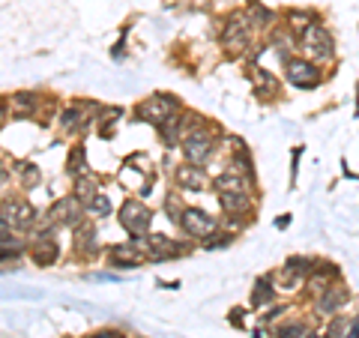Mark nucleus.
<instances>
[{"label": "nucleus", "instance_id": "1", "mask_svg": "<svg viewBox=\"0 0 359 338\" xmlns=\"http://www.w3.org/2000/svg\"><path fill=\"white\" fill-rule=\"evenodd\" d=\"M252 36H255V25L245 9H233V13L224 15L222 21V48L224 54L233 60V58H243V54H249L252 48Z\"/></svg>", "mask_w": 359, "mask_h": 338}, {"label": "nucleus", "instance_id": "2", "mask_svg": "<svg viewBox=\"0 0 359 338\" xmlns=\"http://www.w3.org/2000/svg\"><path fill=\"white\" fill-rule=\"evenodd\" d=\"M216 147H219V129L212 126V123H207L204 117L186 132L183 144H180L183 159L192 165H207L212 159V153H216Z\"/></svg>", "mask_w": 359, "mask_h": 338}, {"label": "nucleus", "instance_id": "3", "mask_svg": "<svg viewBox=\"0 0 359 338\" xmlns=\"http://www.w3.org/2000/svg\"><path fill=\"white\" fill-rule=\"evenodd\" d=\"M132 243L147 255V261H174V257H183L195 249L192 243H183V240H174L168 234H147V236H132Z\"/></svg>", "mask_w": 359, "mask_h": 338}, {"label": "nucleus", "instance_id": "4", "mask_svg": "<svg viewBox=\"0 0 359 338\" xmlns=\"http://www.w3.org/2000/svg\"><path fill=\"white\" fill-rule=\"evenodd\" d=\"M297 42H299V48H302V58L314 60L318 66L335 60V39H332V33L320 25V21L302 30L299 36H297Z\"/></svg>", "mask_w": 359, "mask_h": 338}, {"label": "nucleus", "instance_id": "5", "mask_svg": "<svg viewBox=\"0 0 359 338\" xmlns=\"http://www.w3.org/2000/svg\"><path fill=\"white\" fill-rule=\"evenodd\" d=\"M183 111V102L174 96V93H153L147 96L144 102L135 105V120H141V123H150V126L159 129L165 120H171L174 114H180Z\"/></svg>", "mask_w": 359, "mask_h": 338}, {"label": "nucleus", "instance_id": "6", "mask_svg": "<svg viewBox=\"0 0 359 338\" xmlns=\"http://www.w3.org/2000/svg\"><path fill=\"white\" fill-rule=\"evenodd\" d=\"M117 219H120L123 231H126L129 236H147L150 224H153V210L138 198H126L120 212H117Z\"/></svg>", "mask_w": 359, "mask_h": 338}, {"label": "nucleus", "instance_id": "7", "mask_svg": "<svg viewBox=\"0 0 359 338\" xmlns=\"http://www.w3.org/2000/svg\"><path fill=\"white\" fill-rule=\"evenodd\" d=\"M99 105L93 102H72V105H66L60 114H57V129L60 135H81L87 132V126L99 117Z\"/></svg>", "mask_w": 359, "mask_h": 338}, {"label": "nucleus", "instance_id": "8", "mask_svg": "<svg viewBox=\"0 0 359 338\" xmlns=\"http://www.w3.org/2000/svg\"><path fill=\"white\" fill-rule=\"evenodd\" d=\"M285 81L290 87H297V90H314L320 81H323V72H320V66L309 60V58H287L285 60Z\"/></svg>", "mask_w": 359, "mask_h": 338}, {"label": "nucleus", "instance_id": "9", "mask_svg": "<svg viewBox=\"0 0 359 338\" xmlns=\"http://www.w3.org/2000/svg\"><path fill=\"white\" fill-rule=\"evenodd\" d=\"M42 219L45 222H51L54 228H75L78 222H84L87 219V212H84V204L78 201L72 191L69 195H63L60 201H54V204L42 212Z\"/></svg>", "mask_w": 359, "mask_h": 338}, {"label": "nucleus", "instance_id": "10", "mask_svg": "<svg viewBox=\"0 0 359 338\" xmlns=\"http://www.w3.org/2000/svg\"><path fill=\"white\" fill-rule=\"evenodd\" d=\"M180 231H183L189 240H204V236H210L212 231H219L222 224L216 216H210L207 210H201V207H186L183 210V216H180V224H177Z\"/></svg>", "mask_w": 359, "mask_h": 338}, {"label": "nucleus", "instance_id": "11", "mask_svg": "<svg viewBox=\"0 0 359 338\" xmlns=\"http://www.w3.org/2000/svg\"><path fill=\"white\" fill-rule=\"evenodd\" d=\"M314 264H318V257H309V255H294V257H287V261L278 266V273H273V276H276V285L285 288V290H297L302 281H306V276L311 273Z\"/></svg>", "mask_w": 359, "mask_h": 338}, {"label": "nucleus", "instance_id": "12", "mask_svg": "<svg viewBox=\"0 0 359 338\" xmlns=\"http://www.w3.org/2000/svg\"><path fill=\"white\" fill-rule=\"evenodd\" d=\"M198 120H201L198 111H186V108H183V111H180V114H174L171 120H165L156 132H159V138H162L165 147H171V150H174V147H180V144H183L186 132L192 129Z\"/></svg>", "mask_w": 359, "mask_h": 338}, {"label": "nucleus", "instance_id": "13", "mask_svg": "<svg viewBox=\"0 0 359 338\" xmlns=\"http://www.w3.org/2000/svg\"><path fill=\"white\" fill-rule=\"evenodd\" d=\"M27 255L36 266H54L60 261V243L54 240V234L33 231L30 240H27Z\"/></svg>", "mask_w": 359, "mask_h": 338}, {"label": "nucleus", "instance_id": "14", "mask_svg": "<svg viewBox=\"0 0 359 338\" xmlns=\"http://www.w3.org/2000/svg\"><path fill=\"white\" fill-rule=\"evenodd\" d=\"M210 174L204 165H192V162H183L174 168V186L180 191H189V195H201L204 189H210Z\"/></svg>", "mask_w": 359, "mask_h": 338}, {"label": "nucleus", "instance_id": "15", "mask_svg": "<svg viewBox=\"0 0 359 338\" xmlns=\"http://www.w3.org/2000/svg\"><path fill=\"white\" fill-rule=\"evenodd\" d=\"M347 302H351V290H347V285L339 278V281H332L320 297H314V311H318L320 318H332V314H341Z\"/></svg>", "mask_w": 359, "mask_h": 338}, {"label": "nucleus", "instance_id": "16", "mask_svg": "<svg viewBox=\"0 0 359 338\" xmlns=\"http://www.w3.org/2000/svg\"><path fill=\"white\" fill-rule=\"evenodd\" d=\"M341 278V269L335 266L332 261H318L311 266V273L306 276V281H302V288H306V294L314 299V297H320L323 290H327L332 281H339Z\"/></svg>", "mask_w": 359, "mask_h": 338}, {"label": "nucleus", "instance_id": "17", "mask_svg": "<svg viewBox=\"0 0 359 338\" xmlns=\"http://www.w3.org/2000/svg\"><path fill=\"white\" fill-rule=\"evenodd\" d=\"M144 261H147V255L135 243H117V245H108L105 249V264L114 269H138Z\"/></svg>", "mask_w": 359, "mask_h": 338}, {"label": "nucleus", "instance_id": "18", "mask_svg": "<svg viewBox=\"0 0 359 338\" xmlns=\"http://www.w3.org/2000/svg\"><path fill=\"white\" fill-rule=\"evenodd\" d=\"M39 210L25 198H9V224L15 234H30L39 224Z\"/></svg>", "mask_w": 359, "mask_h": 338}, {"label": "nucleus", "instance_id": "19", "mask_svg": "<svg viewBox=\"0 0 359 338\" xmlns=\"http://www.w3.org/2000/svg\"><path fill=\"white\" fill-rule=\"evenodd\" d=\"M224 216H249L255 219V198L249 191H216Z\"/></svg>", "mask_w": 359, "mask_h": 338}, {"label": "nucleus", "instance_id": "20", "mask_svg": "<svg viewBox=\"0 0 359 338\" xmlns=\"http://www.w3.org/2000/svg\"><path fill=\"white\" fill-rule=\"evenodd\" d=\"M75 252L78 255H84V257H93L99 252V236H96V222L93 219H84V222H78L75 224Z\"/></svg>", "mask_w": 359, "mask_h": 338}, {"label": "nucleus", "instance_id": "21", "mask_svg": "<svg viewBox=\"0 0 359 338\" xmlns=\"http://www.w3.org/2000/svg\"><path fill=\"white\" fill-rule=\"evenodd\" d=\"M210 186L216 189V191H249V195H252L255 177H249V174H237V171H231V168H224L222 174H216V177L210 180Z\"/></svg>", "mask_w": 359, "mask_h": 338}, {"label": "nucleus", "instance_id": "22", "mask_svg": "<svg viewBox=\"0 0 359 338\" xmlns=\"http://www.w3.org/2000/svg\"><path fill=\"white\" fill-rule=\"evenodd\" d=\"M9 111L13 117H36L39 111V93H30V90H18L9 99Z\"/></svg>", "mask_w": 359, "mask_h": 338}, {"label": "nucleus", "instance_id": "23", "mask_svg": "<svg viewBox=\"0 0 359 338\" xmlns=\"http://www.w3.org/2000/svg\"><path fill=\"white\" fill-rule=\"evenodd\" d=\"M249 78H252V84H255V93L261 96V99H273V96H278V78H276V75H269L264 66H252V69H249Z\"/></svg>", "mask_w": 359, "mask_h": 338}, {"label": "nucleus", "instance_id": "24", "mask_svg": "<svg viewBox=\"0 0 359 338\" xmlns=\"http://www.w3.org/2000/svg\"><path fill=\"white\" fill-rule=\"evenodd\" d=\"M276 276L273 273H264L261 278L255 281V288H252V309H264L269 306V302L276 299Z\"/></svg>", "mask_w": 359, "mask_h": 338}, {"label": "nucleus", "instance_id": "25", "mask_svg": "<svg viewBox=\"0 0 359 338\" xmlns=\"http://www.w3.org/2000/svg\"><path fill=\"white\" fill-rule=\"evenodd\" d=\"M318 13H311V9H287L285 13V27L294 33V36H299L306 27H311V25H318Z\"/></svg>", "mask_w": 359, "mask_h": 338}, {"label": "nucleus", "instance_id": "26", "mask_svg": "<svg viewBox=\"0 0 359 338\" xmlns=\"http://www.w3.org/2000/svg\"><path fill=\"white\" fill-rule=\"evenodd\" d=\"M96 191H102V189H99V177H96V174H90V171H87V174L72 177V195L81 201V204H87V201L93 198Z\"/></svg>", "mask_w": 359, "mask_h": 338}, {"label": "nucleus", "instance_id": "27", "mask_svg": "<svg viewBox=\"0 0 359 338\" xmlns=\"http://www.w3.org/2000/svg\"><path fill=\"white\" fill-rule=\"evenodd\" d=\"M13 174L18 177V186L21 189H33V186H39L42 183V171L33 162H27V159H18V162H13Z\"/></svg>", "mask_w": 359, "mask_h": 338}, {"label": "nucleus", "instance_id": "28", "mask_svg": "<svg viewBox=\"0 0 359 338\" xmlns=\"http://www.w3.org/2000/svg\"><path fill=\"white\" fill-rule=\"evenodd\" d=\"M84 212H87V216L93 219V222H99V219H108L111 212H114V204H111V198L105 195V191H96V195L84 204Z\"/></svg>", "mask_w": 359, "mask_h": 338}, {"label": "nucleus", "instance_id": "29", "mask_svg": "<svg viewBox=\"0 0 359 338\" xmlns=\"http://www.w3.org/2000/svg\"><path fill=\"white\" fill-rule=\"evenodd\" d=\"M245 13H249L255 27H261V30L276 27V13H273V9H266L261 0H249V9H245Z\"/></svg>", "mask_w": 359, "mask_h": 338}, {"label": "nucleus", "instance_id": "30", "mask_svg": "<svg viewBox=\"0 0 359 338\" xmlns=\"http://www.w3.org/2000/svg\"><path fill=\"white\" fill-rule=\"evenodd\" d=\"M237 240V234H231L228 228H219V231H212L210 236H204V240L198 243V249H204V252H219V249H228V245Z\"/></svg>", "mask_w": 359, "mask_h": 338}, {"label": "nucleus", "instance_id": "31", "mask_svg": "<svg viewBox=\"0 0 359 338\" xmlns=\"http://www.w3.org/2000/svg\"><path fill=\"white\" fill-rule=\"evenodd\" d=\"M228 168H231V171H237V174H249V177H255V159H252V150H249V147L233 150V153L228 156Z\"/></svg>", "mask_w": 359, "mask_h": 338}, {"label": "nucleus", "instance_id": "32", "mask_svg": "<svg viewBox=\"0 0 359 338\" xmlns=\"http://www.w3.org/2000/svg\"><path fill=\"white\" fill-rule=\"evenodd\" d=\"M120 117H123V108H102L99 111V117H96L99 120V135H102V138H111Z\"/></svg>", "mask_w": 359, "mask_h": 338}, {"label": "nucleus", "instance_id": "33", "mask_svg": "<svg viewBox=\"0 0 359 338\" xmlns=\"http://www.w3.org/2000/svg\"><path fill=\"white\" fill-rule=\"evenodd\" d=\"M66 174L78 177V174H87V156H84V144H75L66 156Z\"/></svg>", "mask_w": 359, "mask_h": 338}, {"label": "nucleus", "instance_id": "34", "mask_svg": "<svg viewBox=\"0 0 359 338\" xmlns=\"http://www.w3.org/2000/svg\"><path fill=\"white\" fill-rule=\"evenodd\" d=\"M162 210L174 224H180V216H183V210H186V204L180 201V191H168L165 201H162Z\"/></svg>", "mask_w": 359, "mask_h": 338}, {"label": "nucleus", "instance_id": "35", "mask_svg": "<svg viewBox=\"0 0 359 338\" xmlns=\"http://www.w3.org/2000/svg\"><path fill=\"white\" fill-rule=\"evenodd\" d=\"M309 332V326L302 323V320H285V323H278L276 326V338H306Z\"/></svg>", "mask_w": 359, "mask_h": 338}, {"label": "nucleus", "instance_id": "36", "mask_svg": "<svg viewBox=\"0 0 359 338\" xmlns=\"http://www.w3.org/2000/svg\"><path fill=\"white\" fill-rule=\"evenodd\" d=\"M9 180H13V165H9L4 156H0V189H6Z\"/></svg>", "mask_w": 359, "mask_h": 338}, {"label": "nucleus", "instance_id": "37", "mask_svg": "<svg viewBox=\"0 0 359 338\" xmlns=\"http://www.w3.org/2000/svg\"><path fill=\"white\" fill-rule=\"evenodd\" d=\"M285 311H287V306H269V311L264 314V323H273L278 318H285Z\"/></svg>", "mask_w": 359, "mask_h": 338}, {"label": "nucleus", "instance_id": "38", "mask_svg": "<svg viewBox=\"0 0 359 338\" xmlns=\"http://www.w3.org/2000/svg\"><path fill=\"white\" fill-rule=\"evenodd\" d=\"M183 9H207L210 6V0H177Z\"/></svg>", "mask_w": 359, "mask_h": 338}, {"label": "nucleus", "instance_id": "39", "mask_svg": "<svg viewBox=\"0 0 359 338\" xmlns=\"http://www.w3.org/2000/svg\"><path fill=\"white\" fill-rule=\"evenodd\" d=\"M87 338H126L120 330H99V332H93V335H87Z\"/></svg>", "mask_w": 359, "mask_h": 338}, {"label": "nucleus", "instance_id": "40", "mask_svg": "<svg viewBox=\"0 0 359 338\" xmlns=\"http://www.w3.org/2000/svg\"><path fill=\"white\" fill-rule=\"evenodd\" d=\"M306 338H327V332H306Z\"/></svg>", "mask_w": 359, "mask_h": 338}, {"label": "nucleus", "instance_id": "41", "mask_svg": "<svg viewBox=\"0 0 359 338\" xmlns=\"http://www.w3.org/2000/svg\"><path fill=\"white\" fill-rule=\"evenodd\" d=\"M4 117H6V105L0 102V126H4Z\"/></svg>", "mask_w": 359, "mask_h": 338}, {"label": "nucleus", "instance_id": "42", "mask_svg": "<svg viewBox=\"0 0 359 338\" xmlns=\"http://www.w3.org/2000/svg\"><path fill=\"white\" fill-rule=\"evenodd\" d=\"M135 338H144V335H135Z\"/></svg>", "mask_w": 359, "mask_h": 338}]
</instances>
